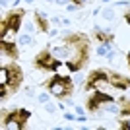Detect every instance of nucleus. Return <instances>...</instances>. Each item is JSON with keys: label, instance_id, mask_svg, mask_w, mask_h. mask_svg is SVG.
<instances>
[{"label": "nucleus", "instance_id": "f257e3e1", "mask_svg": "<svg viewBox=\"0 0 130 130\" xmlns=\"http://www.w3.org/2000/svg\"><path fill=\"white\" fill-rule=\"evenodd\" d=\"M64 47L72 51V56L66 62L70 72H78L89 62V41L84 33H72L64 39Z\"/></svg>", "mask_w": 130, "mask_h": 130}, {"label": "nucleus", "instance_id": "f03ea898", "mask_svg": "<svg viewBox=\"0 0 130 130\" xmlns=\"http://www.w3.org/2000/svg\"><path fill=\"white\" fill-rule=\"evenodd\" d=\"M23 84V72L18 64H8L0 68V97L12 95Z\"/></svg>", "mask_w": 130, "mask_h": 130}, {"label": "nucleus", "instance_id": "7ed1b4c3", "mask_svg": "<svg viewBox=\"0 0 130 130\" xmlns=\"http://www.w3.org/2000/svg\"><path fill=\"white\" fill-rule=\"evenodd\" d=\"M47 89H49L51 95H54L58 99H64L74 91V84H72L70 78H66V76H53L47 82Z\"/></svg>", "mask_w": 130, "mask_h": 130}, {"label": "nucleus", "instance_id": "20e7f679", "mask_svg": "<svg viewBox=\"0 0 130 130\" xmlns=\"http://www.w3.org/2000/svg\"><path fill=\"white\" fill-rule=\"evenodd\" d=\"M25 10H12L2 18V29H0V37L6 39V35H16L20 25L23 22Z\"/></svg>", "mask_w": 130, "mask_h": 130}, {"label": "nucleus", "instance_id": "39448f33", "mask_svg": "<svg viewBox=\"0 0 130 130\" xmlns=\"http://www.w3.org/2000/svg\"><path fill=\"white\" fill-rule=\"evenodd\" d=\"M31 113L27 109H14L10 113L4 115V128L8 130H23L27 126V120H29Z\"/></svg>", "mask_w": 130, "mask_h": 130}, {"label": "nucleus", "instance_id": "423d86ee", "mask_svg": "<svg viewBox=\"0 0 130 130\" xmlns=\"http://www.w3.org/2000/svg\"><path fill=\"white\" fill-rule=\"evenodd\" d=\"M111 86V82L107 78V72L103 70H93L86 82V91H107Z\"/></svg>", "mask_w": 130, "mask_h": 130}, {"label": "nucleus", "instance_id": "0eeeda50", "mask_svg": "<svg viewBox=\"0 0 130 130\" xmlns=\"http://www.w3.org/2000/svg\"><path fill=\"white\" fill-rule=\"evenodd\" d=\"M35 66L41 68V70H47V72H54L60 66V60H56V56H53L51 51H41L35 56Z\"/></svg>", "mask_w": 130, "mask_h": 130}, {"label": "nucleus", "instance_id": "6e6552de", "mask_svg": "<svg viewBox=\"0 0 130 130\" xmlns=\"http://www.w3.org/2000/svg\"><path fill=\"white\" fill-rule=\"evenodd\" d=\"M113 101H115V97L109 95L107 91H91V95H89L86 105H87L89 111H97L103 103H113Z\"/></svg>", "mask_w": 130, "mask_h": 130}, {"label": "nucleus", "instance_id": "1a4fd4ad", "mask_svg": "<svg viewBox=\"0 0 130 130\" xmlns=\"http://www.w3.org/2000/svg\"><path fill=\"white\" fill-rule=\"evenodd\" d=\"M107 78H109V82H111V86L117 87V89H128V87H130V78L122 76V74H117V72H109Z\"/></svg>", "mask_w": 130, "mask_h": 130}, {"label": "nucleus", "instance_id": "9d476101", "mask_svg": "<svg viewBox=\"0 0 130 130\" xmlns=\"http://www.w3.org/2000/svg\"><path fill=\"white\" fill-rule=\"evenodd\" d=\"M0 51H2V54H8L12 60H16L18 56H20L18 47L14 43H10V41H6V39H2V43H0Z\"/></svg>", "mask_w": 130, "mask_h": 130}, {"label": "nucleus", "instance_id": "9b49d317", "mask_svg": "<svg viewBox=\"0 0 130 130\" xmlns=\"http://www.w3.org/2000/svg\"><path fill=\"white\" fill-rule=\"evenodd\" d=\"M95 39H97L101 45H111L113 39H115V35L113 33H105V31H101L99 27H95Z\"/></svg>", "mask_w": 130, "mask_h": 130}, {"label": "nucleus", "instance_id": "f8f14e48", "mask_svg": "<svg viewBox=\"0 0 130 130\" xmlns=\"http://www.w3.org/2000/svg\"><path fill=\"white\" fill-rule=\"evenodd\" d=\"M35 23H37L39 31H49V22H47V18L41 14V12H35Z\"/></svg>", "mask_w": 130, "mask_h": 130}, {"label": "nucleus", "instance_id": "ddd939ff", "mask_svg": "<svg viewBox=\"0 0 130 130\" xmlns=\"http://www.w3.org/2000/svg\"><path fill=\"white\" fill-rule=\"evenodd\" d=\"M120 115L130 117V101H122V107H120Z\"/></svg>", "mask_w": 130, "mask_h": 130}, {"label": "nucleus", "instance_id": "4468645a", "mask_svg": "<svg viewBox=\"0 0 130 130\" xmlns=\"http://www.w3.org/2000/svg\"><path fill=\"white\" fill-rule=\"evenodd\" d=\"M120 128L122 130H130V120H122V122H120Z\"/></svg>", "mask_w": 130, "mask_h": 130}, {"label": "nucleus", "instance_id": "2eb2a0df", "mask_svg": "<svg viewBox=\"0 0 130 130\" xmlns=\"http://www.w3.org/2000/svg\"><path fill=\"white\" fill-rule=\"evenodd\" d=\"M72 2H74L76 6H84L86 2H89V0H72Z\"/></svg>", "mask_w": 130, "mask_h": 130}, {"label": "nucleus", "instance_id": "dca6fc26", "mask_svg": "<svg viewBox=\"0 0 130 130\" xmlns=\"http://www.w3.org/2000/svg\"><path fill=\"white\" fill-rule=\"evenodd\" d=\"M124 18H126V22L130 23V12H126V14H124Z\"/></svg>", "mask_w": 130, "mask_h": 130}, {"label": "nucleus", "instance_id": "f3484780", "mask_svg": "<svg viewBox=\"0 0 130 130\" xmlns=\"http://www.w3.org/2000/svg\"><path fill=\"white\" fill-rule=\"evenodd\" d=\"M128 66H130V54H128Z\"/></svg>", "mask_w": 130, "mask_h": 130}]
</instances>
